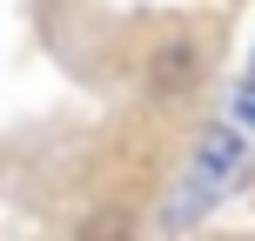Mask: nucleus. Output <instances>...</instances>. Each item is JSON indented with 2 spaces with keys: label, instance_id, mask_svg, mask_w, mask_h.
<instances>
[{
  "label": "nucleus",
  "instance_id": "1",
  "mask_svg": "<svg viewBox=\"0 0 255 241\" xmlns=\"http://www.w3.org/2000/svg\"><path fill=\"white\" fill-rule=\"evenodd\" d=\"M249 181V127L242 121H208L188 148V167L175 181V201H168V228H195L208 221L222 201H235Z\"/></svg>",
  "mask_w": 255,
  "mask_h": 241
},
{
  "label": "nucleus",
  "instance_id": "2",
  "mask_svg": "<svg viewBox=\"0 0 255 241\" xmlns=\"http://www.w3.org/2000/svg\"><path fill=\"white\" fill-rule=\"evenodd\" d=\"M208 67H215V34H195L188 20H168L161 34H148V54H141V94L161 107H181L208 87Z\"/></svg>",
  "mask_w": 255,
  "mask_h": 241
},
{
  "label": "nucleus",
  "instance_id": "3",
  "mask_svg": "<svg viewBox=\"0 0 255 241\" xmlns=\"http://www.w3.org/2000/svg\"><path fill=\"white\" fill-rule=\"evenodd\" d=\"M235 121L255 134V80H249V74H242V87H235Z\"/></svg>",
  "mask_w": 255,
  "mask_h": 241
},
{
  "label": "nucleus",
  "instance_id": "4",
  "mask_svg": "<svg viewBox=\"0 0 255 241\" xmlns=\"http://www.w3.org/2000/svg\"><path fill=\"white\" fill-rule=\"evenodd\" d=\"M249 80H255V47H249Z\"/></svg>",
  "mask_w": 255,
  "mask_h": 241
}]
</instances>
